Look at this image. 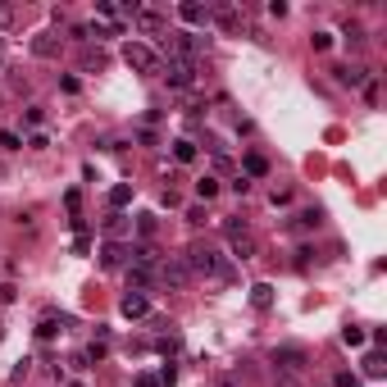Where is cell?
<instances>
[{"mask_svg": "<svg viewBox=\"0 0 387 387\" xmlns=\"http://www.w3.org/2000/svg\"><path fill=\"white\" fill-rule=\"evenodd\" d=\"M187 269L191 278H215V283H232V265L224 255H219L215 246H205V241H196V246H187Z\"/></svg>", "mask_w": 387, "mask_h": 387, "instance_id": "1", "label": "cell"}, {"mask_svg": "<svg viewBox=\"0 0 387 387\" xmlns=\"http://www.w3.org/2000/svg\"><path fill=\"white\" fill-rule=\"evenodd\" d=\"M164 51H169V60L196 64V55L205 51V37H196V32H169V37H164Z\"/></svg>", "mask_w": 387, "mask_h": 387, "instance_id": "2", "label": "cell"}, {"mask_svg": "<svg viewBox=\"0 0 387 387\" xmlns=\"http://www.w3.org/2000/svg\"><path fill=\"white\" fill-rule=\"evenodd\" d=\"M123 60H128L132 73H160V51L146 42H128L123 46Z\"/></svg>", "mask_w": 387, "mask_h": 387, "instance_id": "3", "label": "cell"}, {"mask_svg": "<svg viewBox=\"0 0 387 387\" xmlns=\"http://www.w3.org/2000/svg\"><path fill=\"white\" fill-rule=\"evenodd\" d=\"M164 82H169L173 91H191V87L201 82V69H196V64H187V60H169V64H164Z\"/></svg>", "mask_w": 387, "mask_h": 387, "instance_id": "4", "label": "cell"}, {"mask_svg": "<svg viewBox=\"0 0 387 387\" xmlns=\"http://www.w3.org/2000/svg\"><path fill=\"white\" fill-rule=\"evenodd\" d=\"M224 232H228V246H232V255H237V260H250V255H255V237H250V228H246V224L228 219Z\"/></svg>", "mask_w": 387, "mask_h": 387, "instance_id": "5", "label": "cell"}, {"mask_svg": "<svg viewBox=\"0 0 387 387\" xmlns=\"http://www.w3.org/2000/svg\"><path fill=\"white\" fill-rule=\"evenodd\" d=\"M210 23H215L219 32H241L246 14H241L237 5H228V0H219V5H210Z\"/></svg>", "mask_w": 387, "mask_h": 387, "instance_id": "6", "label": "cell"}, {"mask_svg": "<svg viewBox=\"0 0 387 387\" xmlns=\"http://www.w3.org/2000/svg\"><path fill=\"white\" fill-rule=\"evenodd\" d=\"M123 14H132V27H141V32H151V37L164 32V14H160V9H151V5H128Z\"/></svg>", "mask_w": 387, "mask_h": 387, "instance_id": "7", "label": "cell"}, {"mask_svg": "<svg viewBox=\"0 0 387 387\" xmlns=\"http://www.w3.org/2000/svg\"><path fill=\"white\" fill-rule=\"evenodd\" d=\"M274 364L283 369V379H296V374L305 369V351H301V346H278V351H274Z\"/></svg>", "mask_w": 387, "mask_h": 387, "instance_id": "8", "label": "cell"}, {"mask_svg": "<svg viewBox=\"0 0 387 387\" xmlns=\"http://www.w3.org/2000/svg\"><path fill=\"white\" fill-rule=\"evenodd\" d=\"M160 278L169 287H187L191 283V269H187V260L182 255H169V260H160Z\"/></svg>", "mask_w": 387, "mask_h": 387, "instance_id": "9", "label": "cell"}, {"mask_svg": "<svg viewBox=\"0 0 387 387\" xmlns=\"http://www.w3.org/2000/svg\"><path fill=\"white\" fill-rule=\"evenodd\" d=\"M60 51H64V37L60 32H37L32 37V55H37V60H60Z\"/></svg>", "mask_w": 387, "mask_h": 387, "instance_id": "10", "label": "cell"}, {"mask_svg": "<svg viewBox=\"0 0 387 387\" xmlns=\"http://www.w3.org/2000/svg\"><path fill=\"white\" fill-rule=\"evenodd\" d=\"M333 77L342 87H351V91H355V87H369V69H364V64H337Z\"/></svg>", "mask_w": 387, "mask_h": 387, "instance_id": "11", "label": "cell"}, {"mask_svg": "<svg viewBox=\"0 0 387 387\" xmlns=\"http://www.w3.org/2000/svg\"><path fill=\"white\" fill-rule=\"evenodd\" d=\"M178 18H182V23H191V27H205L210 23V5H201V0H182Z\"/></svg>", "mask_w": 387, "mask_h": 387, "instance_id": "12", "label": "cell"}, {"mask_svg": "<svg viewBox=\"0 0 387 387\" xmlns=\"http://www.w3.org/2000/svg\"><path fill=\"white\" fill-rule=\"evenodd\" d=\"M119 310H123L128 319H146V315H151V301H146L141 292H132V287H128V296L119 301Z\"/></svg>", "mask_w": 387, "mask_h": 387, "instance_id": "13", "label": "cell"}, {"mask_svg": "<svg viewBox=\"0 0 387 387\" xmlns=\"http://www.w3.org/2000/svg\"><path fill=\"white\" fill-rule=\"evenodd\" d=\"M101 265L105 269H123L128 265V246H123V241H105L101 246Z\"/></svg>", "mask_w": 387, "mask_h": 387, "instance_id": "14", "label": "cell"}, {"mask_svg": "<svg viewBox=\"0 0 387 387\" xmlns=\"http://www.w3.org/2000/svg\"><path fill=\"white\" fill-rule=\"evenodd\" d=\"M128 228H132V219H128V215H119V210L105 219V237H110V241H123V237H128Z\"/></svg>", "mask_w": 387, "mask_h": 387, "instance_id": "15", "label": "cell"}, {"mask_svg": "<svg viewBox=\"0 0 387 387\" xmlns=\"http://www.w3.org/2000/svg\"><path fill=\"white\" fill-rule=\"evenodd\" d=\"M360 374H364V379H383V374H387L383 351H369V355H364V360H360Z\"/></svg>", "mask_w": 387, "mask_h": 387, "instance_id": "16", "label": "cell"}, {"mask_svg": "<svg viewBox=\"0 0 387 387\" xmlns=\"http://www.w3.org/2000/svg\"><path fill=\"white\" fill-rule=\"evenodd\" d=\"M250 305H255V310H269V305H274V287H269V283H255V287H250Z\"/></svg>", "mask_w": 387, "mask_h": 387, "instance_id": "17", "label": "cell"}, {"mask_svg": "<svg viewBox=\"0 0 387 387\" xmlns=\"http://www.w3.org/2000/svg\"><path fill=\"white\" fill-rule=\"evenodd\" d=\"M96 14H101L105 23H110V32H119V27H114V23H119V14H123V9L114 5V0H96Z\"/></svg>", "mask_w": 387, "mask_h": 387, "instance_id": "18", "label": "cell"}, {"mask_svg": "<svg viewBox=\"0 0 387 387\" xmlns=\"http://www.w3.org/2000/svg\"><path fill=\"white\" fill-rule=\"evenodd\" d=\"M173 160H178V164H191V160H196V141L178 137V141H173Z\"/></svg>", "mask_w": 387, "mask_h": 387, "instance_id": "19", "label": "cell"}, {"mask_svg": "<svg viewBox=\"0 0 387 387\" xmlns=\"http://www.w3.org/2000/svg\"><path fill=\"white\" fill-rule=\"evenodd\" d=\"M196 196H201V201H215V196H219V178H210V173H205V178L196 182Z\"/></svg>", "mask_w": 387, "mask_h": 387, "instance_id": "20", "label": "cell"}, {"mask_svg": "<svg viewBox=\"0 0 387 387\" xmlns=\"http://www.w3.org/2000/svg\"><path fill=\"white\" fill-rule=\"evenodd\" d=\"M128 201H132V187H128V182H119V187L110 191V205H114V210H123Z\"/></svg>", "mask_w": 387, "mask_h": 387, "instance_id": "21", "label": "cell"}, {"mask_svg": "<svg viewBox=\"0 0 387 387\" xmlns=\"http://www.w3.org/2000/svg\"><path fill=\"white\" fill-rule=\"evenodd\" d=\"M246 173L265 178V173H269V160H265V155H246Z\"/></svg>", "mask_w": 387, "mask_h": 387, "instance_id": "22", "label": "cell"}, {"mask_svg": "<svg viewBox=\"0 0 387 387\" xmlns=\"http://www.w3.org/2000/svg\"><path fill=\"white\" fill-rule=\"evenodd\" d=\"M96 69H105V55L101 51H87L82 55V73H96Z\"/></svg>", "mask_w": 387, "mask_h": 387, "instance_id": "23", "label": "cell"}, {"mask_svg": "<svg viewBox=\"0 0 387 387\" xmlns=\"http://www.w3.org/2000/svg\"><path fill=\"white\" fill-rule=\"evenodd\" d=\"M346 42L360 51V46H364V27H360V23H346Z\"/></svg>", "mask_w": 387, "mask_h": 387, "instance_id": "24", "label": "cell"}, {"mask_svg": "<svg viewBox=\"0 0 387 387\" xmlns=\"http://www.w3.org/2000/svg\"><path fill=\"white\" fill-rule=\"evenodd\" d=\"M342 342L346 346H364V328H342Z\"/></svg>", "mask_w": 387, "mask_h": 387, "instance_id": "25", "label": "cell"}, {"mask_svg": "<svg viewBox=\"0 0 387 387\" xmlns=\"http://www.w3.org/2000/svg\"><path fill=\"white\" fill-rule=\"evenodd\" d=\"M18 23V5H0V27H14Z\"/></svg>", "mask_w": 387, "mask_h": 387, "instance_id": "26", "label": "cell"}, {"mask_svg": "<svg viewBox=\"0 0 387 387\" xmlns=\"http://www.w3.org/2000/svg\"><path fill=\"white\" fill-rule=\"evenodd\" d=\"M319 219H324L319 210H301V215H296V224H301V228H319Z\"/></svg>", "mask_w": 387, "mask_h": 387, "instance_id": "27", "label": "cell"}, {"mask_svg": "<svg viewBox=\"0 0 387 387\" xmlns=\"http://www.w3.org/2000/svg\"><path fill=\"white\" fill-rule=\"evenodd\" d=\"M137 232L141 237H155V215H137Z\"/></svg>", "mask_w": 387, "mask_h": 387, "instance_id": "28", "label": "cell"}, {"mask_svg": "<svg viewBox=\"0 0 387 387\" xmlns=\"http://www.w3.org/2000/svg\"><path fill=\"white\" fill-rule=\"evenodd\" d=\"M310 46H315V51H328V46H333V32H315V37H310Z\"/></svg>", "mask_w": 387, "mask_h": 387, "instance_id": "29", "label": "cell"}, {"mask_svg": "<svg viewBox=\"0 0 387 387\" xmlns=\"http://www.w3.org/2000/svg\"><path fill=\"white\" fill-rule=\"evenodd\" d=\"M0 146H5V151H18L23 141H18V132H0Z\"/></svg>", "mask_w": 387, "mask_h": 387, "instance_id": "30", "label": "cell"}, {"mask_svg": "<svg viewBox=\"0 0 387 387\" xmlns=\"http://www.w3.org/2000/svg\"><path fill=\"white\" fill-rule=\"evenodd\" d=\"M333 387H364V383L355 379V374H337V383H333Z\"/></svg>", "mask_w": 387, "mask_h": 387, "instance_id": "31", "label": "cell"}, {"mask_svg": "<svg viewBox=\"0 0 387 387\" xmlns=\"http://www.w3.org/2000/svg\"><path fill=\"white\" fill-rule=\"evenodd\" d=\"M132 387H160V379H155V374H137V383Z\"/></svg>", "mask_w": 387, "mask_h": 387, "instance_id": "32", "label": "cell"}, {"mask_svg": "<svg viewBox=\"0 0 387 387\" xmlns=\"http://www.w3.org/2000/svg\"><path fill=\"white\" fill-rule=\"evenodd\" d=\"M215 387H237V374H219V379H215Z\"/></svg>", "mask_w": 387, "mask_h": 387, "instance_id": "33", "label": "cell"}, {"mask_svg": "<svg viewBox=\"0 0 387 387\" xmlns=\"http://www.w3.org/2000/svg\"><path fill=\"white\" fill-rule=\"evenodd\" d=\"M274 387H301V383H296V379H278Z\"/></svg>", "mask_w": 387, "mask_h": 387, "instance_id": "34", "label": "cell"}, {"mask_svg": "<svg viewBox=\"0 0 387 387\" xmlns=\"http://www.w3.org/2000/svg\"><path fill=\"white\" fill-rule=\"evenodd\" d=\"M0 69H5V55H0Z\"/></svg>", "mask_w": 387, "mask_h": 387, "instance_id": "35", "label": "cell"}, {"mask_svg": "<svg viewBox=\"0 0 387 387\" xmlns=\"http://www.w3.org/2000/svg\"><path fill=\"white\" fill-rule=\"evenodd\" d=\"M69 387H82V383H69Z\"/></svg>", "mask_w": 387, "mask_h": 387, "instance_id": "36", "label": "cell"}]
</instances>
